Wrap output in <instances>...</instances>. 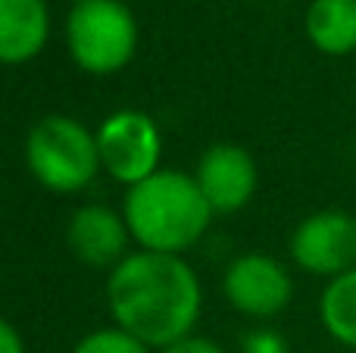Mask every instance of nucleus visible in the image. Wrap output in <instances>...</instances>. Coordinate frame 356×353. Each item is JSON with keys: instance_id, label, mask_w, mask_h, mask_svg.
Segmentation results:
<instances>
[{"instance_id": "1", "label": "nucleus", "mask_w": 356, "mask_h": 353, "mask_svg": "<svg viewBox=\"0 0 356 353\" xmlns=\"http://www.w3.org/2000/svg\"><path fill=\"white\" fill-rule=\"evenodd\" d=\"M113 325L163 350L191 335L203 310V288L184 256L131 250L106 279Z\"/></svg>"}, {"instance_id": "2", "label": "nucleus", "mask_w": 356, "mask_h": 353, "mask_svg": "<svg viewBox=\"0 0 356 353\" xmlns=\"http://www.w3.org/2000/svg\"><path fill=\"white\" fill-rule=\"evenodd\" d=\"M122 216L131 241L141 250L184 256V250L207 235L216 213L191 172L160 169L150 179L125 188Z\"/></svg>"}, {"instance_id": "3", "label": "nucleus", "mask_w": 356, "mask_h": 353, "mask_svg": "<svg viewBox=\"0 0 356 353\" xmlns=\"http://www.w3.org/2000/svg\"><path fill=\"white\" fill-rule=\"evenodd\" d=\"M25 166L31 179L54 194H79L100 175L97 135L81 119L50 113L25 138Z\"/></svg>"}, {"instance_id": "4", "label": "nucleus", "mask_w": 356, "mask_h": 353, "mask_svg": "<svg viewBox=\"0 0 356 353\" xmlns=\"http://www.w3.org/2000/svg\"><path fill=\"white\" fill-rule=\"evenodd\" d=\"M141 28L122 0H85L66 16V47L88 75H116L135 60Z\"/></svg>"}, {"instance_id": "5", "label": "nucleus", "mask_w": 356, "mask_h": 353, "mask_svg": "<svg viewBox=\"0 0 356 353\" xmlns=\"http://www.w3.org/2000/svg\"><path fill=\"white\" fill-rule=\"evenodd\" d=\"M100 154V172L116 185H138L160 172L163 135L160 125L144 110H116L94 129Z\"/></svg>"}, {"instance_id": "6", "label": "nucleus", "mask_w": 356, "mask_h": 353, "mask_svg": "<svg viewBox=\"0 0 356 353\" xmlns=\"http://www.w3.org/2000/svg\"><path fill=\"white\" fill-rule=\"evenodd\" d=\"M291 260L316 279H338L356 269V216L347 210H316L291 231Z\"/></svg>"}, {"instance_id": "7", "label": "nucleus", "mask_w": 356, "mask_h": 353, "mask_svg": "<svg viewBox=\"0 0 356 353\" xmlns=\"http://www.w3.org/2000/svg\"><path fill=\"white\" fill-rule=\"evenodd\" d=\"M222 291L232 310L250 319H272L294 300V279L288 266L269 254H241L222 275Z\"/></svg>"}, {"instance_id": "8", "label": "nucleus", "mask_w": 356, "mask_h": 353, "mask_svg": "<svg viewBox=\"0 0 356 353\" xmlns=\"http://www.w3.org/2000/svg\"><path fill=\"white\" fill-rule=\"evenodd\" d=\"M191 175H194L197 188H200V194L207 197L209 210L216 216H232V213L244 210L259 185L257 160L247 147L232 141H219L203 150Z\"/></svg>"}, {"instance_id": "9", "label": "nucleus", "mask_w": 356, "mask_h": 353, "mask_svg": "<svg viewBox=\"0 0 356 353\" xmlns=\"http://www.w3.org/2000/svg\"><path fill=\"white\" fill-rule=\"evenodd\" d=\"M69 254L91 269H116L131 254V231L122 210L106 204H85L66 222Z\"/></svg>"}, {"instance_id": "10", "label": "nucleus", "mask_w": 356, "mask_h": 353, "mask_svg": "<svg viewBox=\"0 0 356 353\" xmlns=\"http://www.w3.org/2000/svg\"><path fill=\"white\" fill-rule=\"evenodd\" d=\"M50 38L47 0H0V66H22Z\"/></svg>"}, {"instance_id": "11", "label": "nucleus", "mask_w": 356, "mask_h": 353, "mask_svg": "<svg viewBox=\"0 0 356 353\" xmlns=\"http://www.w3.org/2000/svg\"><path fill=\"white\" fill-rule=\"evenodd\" d=\"M303 28L319 54H356V0H309Z\"/></svg>"}, {"instance_id": "12", "label": "nucleus", "mask_w": 356, "mask_h": 353, "mask_svg": "<svg viewBox=\"0 0 356 353\" xmlns=\"http://www.w3.org/2000/svg\"><path fill=\"white\" fill-rule=\"evenodd\" d=\"M319 322L332 341L356 350V269L325 281L319 297Z\"/></svg>"}, {"instance_id": "13", "label": "nucleus", "mask_w": 356, "mask_h": 353, "mask_svg": "<svg viewBox=\"0 0 356 353\" xmlns=\"http://www.w3.org/2000/svg\"><path fill=\"white\" fill-rule=\"evenodd\" d=\"M72 353H154V347H147L135 335L122 331L119 325H106V329L88 331L72 347Z\"/></svg>"}, {"instance_id": "14", "label": "nucleus", "mask_w": 356, "mask_h": 353, "mask_svg": "<svg viewBox=\"0 0 356 353\" xmlns=\"http://www.w3.org/2000/svg\"><path fill=\"white\" fill-rule=\"evenodd\" d=\"M244 353H288V344L278 331L259 329L244 338Z\"/></svg>"}, {"instance_id": "15", "label": "nucleus", "mask_w": 356, "mask_h": 353, "mask_svg": "<svg viewBox=\"0 0 356 353\" xmlns=\"http://www.w3.org/2000/svg\"><path fill=\"white\" fill-rule=\"evenodd\" d=\"M160 353H225V347L222 344H216L213 338H203V335H184L178 338L175 344H169V347H163Z\"/></svg>"}, {"instance_id": "16", "label": "nucleus", "mask_w": 356, "mask_h": 353, "mask_svg": "<svg viewBox=\"0 0 356 353\" xmlns=\"http://www.w3.org/2000/svg\"><path fill=\"white\" fill-rule=\"evenodd\" d=\"M0 353H25L22 335H19L16 325L6 322L3 316H0Z\"/></svg>"}, {"instance_id": "17", "label": "nucleus", "mask_w": 356, "mask_h": 353, "mask_svg": "<svg viewBox=\"0 0 356 353\" xmlns=\"http://www.w3.org/2000/svg\"><path fill=\"white\" fill-rule=\"evenodd\" d=\"M69 3H72V6H75V3H85V0H69Z\"/></svg>"}]
</instances>
